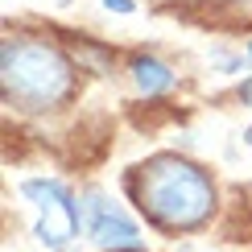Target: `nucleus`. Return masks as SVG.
<instances>
[{"label":"nucleus","mask_w":252,"mask_h":252,"mask_svg":"<svg viewBox=\"0 0 252 252\" xmlns=\"http://www.w3.org/2000/svg\"><path fill=\"white\" fill-rule=\"evenodd\" d=\"M128 190L136 198V207L157 227H170V232H190V227L207 223L215 211L211 178L194 161L174 157V153H161L153 161L136 165V174L128 178Z\"/></svg>","instance_id":"nucleus-1"},{"label":"nucleus","mask_w":252,"mask_h":252,"mask_svg":"<svg viewBox=\"0 0 252 252\" xmlns=\"http://www.w3.org/2000/svg\"><path fill=\"white\" fill-rule=\"evenodd\" d=\"M0 79H4V99L21 112H50L70 99L75 91V70L66 54L41 37H4L0 50Z\"/></svg>","instance_id":"nucleus-2"},{"label":"nucleus","mask_w":252,"mask_h":252,"mask_svg":"<svg viewBox=\"0 0 252 252\" xmlns=\"http://www.w3.org/2000/svg\"><path fill=\"white\" fill-rule=\"evenodd\" d=\"M21 194L29 198V207H33V215H37L33 236H37L41 248L62 252L79 236L83 203L66 190V182H58V178H25V182H21Z\"/></svg>","instance_id":"nucleus-3"},{"label":"nucleus","mask_w":252,"mask_h":252,"mask_svg":"<svg viewBox=\"0 0 252 252\" xmlns=\"http://www.w3.org/2000/svg\"><path fill=\"white\" fill-rule=\"evenodd\" d=\"M83 227H87L91 244L103 252H132L141 248V227L124 215V207H116L103 190L83 194Z\"/></svg>","instance_id":"nucleus-4"},{"label":"nucleus","mask_w":252,"mask_h":252,"mask_svg":"<svg viewBox=\"0 0 252 252\" xmlns=\"http://www.w3.org/2000/svg\"><path fill=\"white\" fill-rule=\"evenodd\" d=\"M132 83L141 95H165L174 87V70L153 54H136L132 58Z\"/></svg>","instance_id":"nucleus-5"},{"label":"nucleus","mask_w":252,"mask_h":252,"mask_svg":"<svg viewBox=\"0 0 252 252\" xmlns=\"http://www.w3.org/2000/svg\"><path fill=\"white\" fill-rule=\"evenodd\" d=\"M103 8H108V13H120V17L136 13V4H132V0H103Z\"/></svg>","instance_id":"nucleus-6"},{"label":"nucleus","mask_w":252,"mask_h":252,"mask_svg":"<svg viewBox=\"0 0 252 252\" xmlns=\"http://www.w3.org/2000/svg\"><path fill=\"white\" fill-rule=\"evenodd\" d=\"M240 103H248V108H252V79H244V87H240Z\"/></svg>","instance_id":"nucleus-7"},{"label":"nucleus","mask_w":252,"mask_h":252,"mask_svg":"<svg viewBox=\"0 0 252 252\" xmlns=\"http://www.w3.org/2000/svg\"><path fill=\"white\" fill-rule=\"evenodd\" d=\"M244 58H248V66H252V46H248V54H244Z\"/></svg>","instance_id":"nucleus-8"},{"label":"nucleus","mask_w":252,"mask_h":252,"mask_svg":"<svg viewBox=\"0 0 252 252\" xmlns=\"http://www.w3.org/2000/svg\"><path fill=\"white\" fill-rule=\"evenodd\" d=\"M244 141H248V145H252V128H248V136H244Z\"/></svg>","instance_id":"nucleus-9"}]
</instances>
